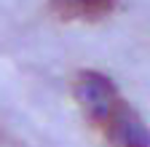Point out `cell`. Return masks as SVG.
I'll use <instances>...</instances> for the list:
<instances>
[{
	"mask_svg": "<svg viewBox=\"0 0 150 147\" xmlns=\"http://www.w3.org/2000/svg\"><path fill=\"white\" fill-rule=\"evenodd\" d=\"M72 99L78 102L81 113L91 126H105L112 113L123 104L121 88L110 75L99 70H81L72 80Z\"/></svg>",
	"mask_w": 150,
	"mask_h": 147,
	"instance_id": "6da1fadb",
	"label": "cell"
},
{
	"mask_svg": "<svg viewBox=\"0 0 150 147\" xmlns=\"http://www.w3.org/2000/svg\"><path fill=\"white\" fill-rule=\"evenodd\" d=\"M102 131L110 147H150V128L145 126L142 115L126 102L112 113Z\"/></svg>",
	"mask_w": 150,
	"mask_h": 147,
	"instance_id": "7a4b0ae2",
	"label": "cell"
},
{
	"mask_svg": "<svg viewBox=\"0 0 150 147\" xmlns=\"http://www.w3.org/2000/svg\"><path fill=\"white\" fill-rule=\"evenodd\" d=\"M48 8L64 22H102L118 8V0H48Z\"/></svg>",
	"mask_w": 150,
	"mask_h": 147,
	"instance_id": "3957f363",
	"label": "cell"
}]
</instances>
